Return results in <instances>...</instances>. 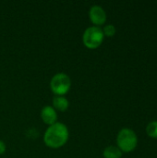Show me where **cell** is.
Here are the masks:
<instances>
[{"label": "cell", "instance_id": "obj_2", "mask_svg": "<svg viewBox=\"0 0 157 158\" xmlns=\"http://www.w3.org/2000/svg\"><path fill=\"white\" fill-rule=\"evenodd\" d=\"M117 146L123 153L132 152L138 144V137L136 133L128 128H124L119 131L117 136Z\"/></svg>", "mask_w": 157, "mask_h": 158}, {"label": "cell", "instance_id": "obj_5", "mask_svg": "<svg viewBox=\"0 0 157 158\" xmlns=\"http://www.w3.org/2000/svg\"><path fill=\"white\" fill-rule=\"evenodd\" d=\"M89 18L93 26L100 27L106 21L105 10L99 5H93L89 9Z\"/></svg>", "mask_w": 157, "mask_h": 158}, {"label": "cell", "instance_id": "obj_4", "mask_svg": "<svg viewBox=\"0 0 157 158\" xmlns=\"http://www.w3.org/2000/svg\"><path fill=\"white\" fill-rule=\"evenodd\" d=\"M70 87V77L64 72H58L55 74L50 81V89L55 95L64 96L69 92Z\"/></svg>", "mask_w": 157, "mask_h": 158}, {"label": "cell", "instance_id": "obj_1", "mask_svg": "<svg viewBox=\"0 0 157 158\" xmlns=\"http://www.w3.org/2000/svg\"><path fill=\"white\" fill-rule=\"evenodd\" d=\"M69 138V131L66 124L62 122H56L48 126L43 134L44 144L52 149H58L64 146Z\"/></svg>", "mask_w": 157, "mask_h": 158}, {"label": "cell", "instance_id": "obj_10", "mask_svg": "<svg viewBox=\"0 0 157 158\" xmlns=\"http://www.w3.org/2000/svg\"><path fill=\"white\" fill-rule=\"evenodd\" d=\"M102 30H103L104 35L106 36V37H113L116 34V31H117L116 27L113 24H107Z\"/></svg>", "mask_w": 157, "mask_h": 158}, {"label": "cell", "instance_id": "obj_11", "mask_svg": "<svg viewBox=\"0 0 157 158\" xmlns=\"http://www.w3.org/2000/svg\"><path fill=\"white\" fill-rule=\"evenodd\" d=\"M6 143L0 140V156L4 155L6 153Z\"/></svg>", "mask_w": 157, "mask_h": 158}, {"label": "cell", "instance_id": "obj_6", "mask_svg": "<svg viewBox=\"0 0 157 158\" xmlns=\"http://www.w3.org/2000/svg\"><path fill=\"white\" fill-rule=\"evenodd\" d=\"M41 118L44 124L51 126L57 122V112L52 106H45L41 110Z\"/></svg>", "mask_w": 157, "mask_h": 158}, {"label": "cell", "instance_id": "obj_3", "mask_svg": "<svg viewBox=\"0 0 157 158\" xmlns=\"http://www.w3.org/2000/svg\"><path fill=\"white\" fill-rule=\"evenodd\" d=\"M105 35L103 30L97 26H90L86 28L82 34V43L89 49H96L98 48L103 41Z\"/></svg>", "mask_w": 157, "mask_h": 158}, {"label": "cell", "instance_id": "obj_9", "mask_svg": "<svg viewBox=\"0 0 157 158\" xmlns=\"http://www.w3.org/2000/svg\"><path fill=\"white\" fill-rule=\"evenodd\" d=\"M146 133L149 137L157 139V121H152L147 125Z\"/></svg>", "mask_w": 157, "mask_h": 158}, {"label": "cell", "instance_id": "obj_8", "mask_svg": "<svg viewBox=\"0 0 157 158\" xmlns=\"http://www.w3.org/2000/svg\"><path fill=\"white\" fill-rule=\"evenodd\" d=\"M103 156L105 158H121L122 152L118 146L110 145L104 150Z\"/></svg>", "mask_w": 157, "mask_h": 158}, {"label": "cell", "instance_id": "obj_7", "mask_svg": "<svg viewBox=\"0 0 157 158\" xmlns=\"http://www.w3.org/2000/svg\"><path fill=\"white\" fill-rule=\"evenodd\" d=\"M52 106L56 109V111L65 112L69 106V101L65 96L55 95L53 98V106Z\"/></svg>", "mask_w": 157, "mask_h": 158}]
</instances>
